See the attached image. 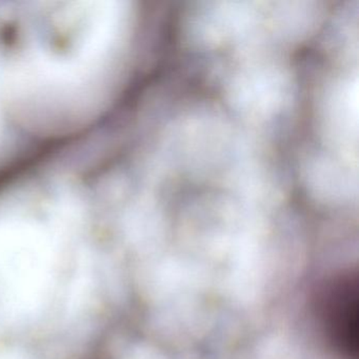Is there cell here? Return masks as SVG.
Listing matches in <instances>:
<instances>
[{
    "mask_svg": "<svg viewBox=\"0 0 359 359\" xmlns=\"http://www.w3.org/2000/svg\"><path fill=\"white\" fill-rule=\"evenodd\" d=\"M55 256L29 237H0V330L41 309L56 275Z\"/></svg>",
    "mask_w": 359,
    "mask_h": 359,
    "instance_id": "1",
    "label": "cell"
},
{
    "mask_svg": "<svg viewBox=\"0 0 359 359\" xmlns=\"http://www.w3.org/2000/svg\"><path fill=\"white\" fill-rule=\"evenodd\" d=\"M358 280L346 273L334 277L321 290L317 316L327 341L344 358L358 357Z\"/></svg>",
    "mask_w": 359,
    "mask_h": 359,
    "instance_id": "2",
    "label": "cell"
}]
</instances>
